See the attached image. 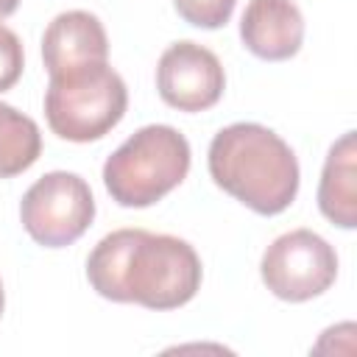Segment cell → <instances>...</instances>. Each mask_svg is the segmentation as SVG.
<instances>
[{
    "mask_svg": "<svg viewBox=\"0 0 357 357\" xmlns=\"http://www.w3.org/2000/svg\"><path fill=\"white\" fill-rule=\"evenodd\" d=\"M178 17L195 28L215 31L229 22L237 0H173Z\"/></svg>",
    "mask_w": 357,
    "mask_h": 357,
    "instance_id": "cell-12",
    "label": "cell"
},
{
    "mask_svg": "<svg viewBox=\"0 0 357 357\" xmlns=\"http://www.w3.org/2000/svg\"><path fill=\"white\" fill-rule=\"evenodd\" d=\"M128 89L109 61L50 75L45 89V120L67 142L106 137L126 114Z\"/></svg>",
    "mask_w": 357,
    "mask_h": 357,
    "instance_id": "cell-4",
    "label": "cell"
},
{
    "mask_svg": "<svg viewBox=\"0 0 357 357\" xmlns=\"http://www.w3.org/2000/svg\"><path fill=\"white\" fill-rule=\"evenodd\" d=\"M190 159V142L178 128L142 126L106 159L103 184L120 206L145 209L187 178Z\"/></svg>",
    "mask_w": 357,
    "mask_h": 357,
    "instance_id": "cell-3",
    "label": "cell"
},
{
    "mask_svg": "<svg viewBox=\"0 0 357 357\" xmlns=\"http://www.w3.org/2000/svg\"><path fill=\"white\" fill-rule=\"evenodd\" d=\"M42 153L39 126L20 109L0 100V178L25 173Z\"/></svg>",
    "mask_w": 357,
    "mask_h": 357,
    "instance_id": "cell-11",
    "label": "cell"
},
{
    "mask_svg": "<svg viewBox=\"0 0 357 357\" xmlns=\"http://www.w3.org/2000/svg\"><path fill=\"white\" fill-rule=\"evenodd\" d=\"M201 276V259L187 240L145 229L100 237L86 259V279L98 296L159 312L192 301Z\"/></svg>",
    "mask_w": 357,
    "mask_h": 357,
    "instance_id": "cell-1",
    "label": "cell"
},
{
    "mask_svg": "<svg viewBox=\"0 0 357 357\" xmlns=\"http://www.w3.org/2000/svg\"><path fill=\"white\" fill-rule=\"evenodd\" d=\"M259 273L265 287L282 301H310L326 293L337 279L335 248L312 229L279 234L262 254Z\"/></svg>",
    "mask_w": 357,
    "mask_h": 357,
    "instance_id": "cell-6",
    "label": "cell"
},
{
    "mask_svg": "<svg viewBox=\"0 0 357 357\" xmlns=\"http://www.w3.org/2000/svg\"><path fill=\"white\" fill-rule=\"evenodd\" d=\"M20 6V0H0V20H6L8 14H14Z\"/></svg>",
    "mask_w": 357,
    "mask_h": 357,
    "instance_id": "cell-14",
    "label": "cell"
},
{
    "mask_svg": "<svg viewBox=\"0 0 357 357\" xmlns=\"http://www.w3.org/2000/svg\"><path fill=\"white\" fill-rule=\"evenodd\" d=\"M354 131H346L326 153L321 184H318V209L326 220L340 229L357 226V162H354Z\"/></svg>",
    "mask_w": 357,
    "mask_h": 357,
    "instance_id": "cell-10",
    "label": "cell"
},
{
    "mask_svg": "<svg viewBox=\"0 0 357 357\" xmlns=\"http://www.w3.org/2000/svg\"><path fill=\"white\" fill-rule=\"evenodd\" d=\"M156 89L159 98L178 112H206L220 100L226 73L209 47L181 39L159 56Z\"/></svg>",
    "mask_w": 357,
    "mask_h": 357,
    "instance_id": "cell-7",
    "label": "cell"
},
{
    "mask_svg": "<svg viewBox=\"0 0 357 357\" xmlns=\"http://www.w3.org/2000/svg\"><path fill=\"white\" fill-rule=\"evenodd\" d=\"M28 237L45 248L73 245L95 220V198L78 173L50 170L36 178L20 201Z\"/></svg>",
    "mask_w": 357,
    "mask_h": 357,
    "instance_id": "cell-5",
    "label": "cell"
},
{
    "mask_svg": "<svg viewBox=\"0 0 357 357\" xmlns=\"http://www.w3.org/2000/svg\"><path fill=\"white\" fill-rule=\"evenodd\" d=\"M25 67V50L20 36L0 22V92H8Z\"/></svg>",
    "mask_w": 357,
    "mask_h": 357,
    "instance_id": "cell-13",
    "label": "cell"
},
{
    "mask_svg": "<svg viewBox=\"0 0 357 357\" xmlns=\"http://www.w3.org/2000/svg\"><path fill=\"white\" fill-rule=\"evenodd\" d=\"M240 39L262 61L293 59L304 42V17L293 0H248L240 17Z\"/></svg>",
    "mask_w": 357,
    "mask_h": 357,
    "instance_id": "cell-9",
    "label": "cell"
},
{
    "mask_svg": "<svg viewBox=\"0 0 357 357\" xmlns=\"http://www.w3.org/2000/svg\"><path fill=\"white\" fill-rule=\"evenodd\" d=\"M3 307H6V293H3V282H0V315H3Z\"/></svg>",
    "mask_w": 357,
    "mask_h": 357,
    "instance_id": "cell-15",
    "label": "cell"
},
{
    "mask_svg": "<svg viewBox=\"0 0 357 357\" xmlns=\"http://www.w3.org/2000/svg\"><path fill=\"white\" fill-rule=\"evenodd\" d=\"M212 181L257 215H279L298 195V159L268 126L231 123L209 142Z\"/></svg>",
    "mask_w": 357,
    "mask_h": 357,
    "instance_id": "cell-2",
    "label": "cell"
},
{
    "mask_svg": "<svg viewBox=\"0 0 357 357\" xmlns=\"http://www.w3.org/2000/svg\"><path fill=\"white\" fill-rule=\"evenodd\" d=\"M109 59V39L103 22L81 8L61 11L42 33V61L47 75L70 73Z\"/></svg>",
    "mask_w": 357,
    "mask_h": 357,
    "instance_id": "cell-8",
    "label": "cell"
}]
</instances>
